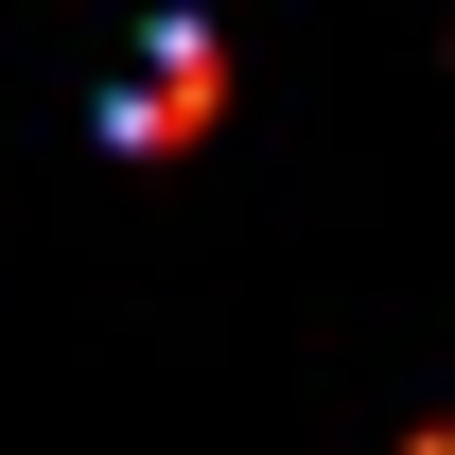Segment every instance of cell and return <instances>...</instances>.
<instances>
[{"mask_svg":"<svg viewBox=\"0 0 455 455\" xmlns=\"http://www.w3.org/2000/svg\"><path fill=\"white\" fill-rule=\"evenodd\" d=\"M211 123H228V36H211V18H158L140 70L106 88V158H193Z\"/></svg>","mask_w":455,"mask_h":455,"instance_id":"6da1fadb","label":"cell"}]
</instances>
